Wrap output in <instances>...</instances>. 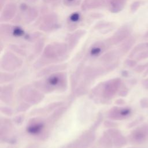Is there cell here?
Returning a JSON list of instances; mask_svg holds the SVG:
<instances>
[{"mask_svg": "<svg viewBox=\"0 0 148 148\" xmlns=\"http://www.w3.org/2000/svg\"><path fill=\"white\" fill-rule=\"evenodd\" d=\"M132 138L136 143H142L145 142L148 138V125H144L136 129L132 133Z\"/></svg>", "mask_w": 148, "mask_h": 148, "instance_id": "1", "label": "cell"}]
</instances>
